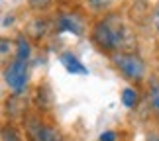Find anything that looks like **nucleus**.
<instances>
[{"label":"nucleus","mask_w":159,"mask_h":141,"mask_svg":"<svg viewBox=\"0 0 159 141\" xmlns=\"http://www.w3.org/2000/svg\"><path fill=\"white\" fill-rule=\"evenodd\" d=\"M126 37H130L128 29L124 28V22L118 14H108L100 22H96L93 29V41L100 49L106 51H116L124 45Z\"/></svg>","instance_id":"obj_1"},{"label":"nucleus","mask_w":159,"mask_h":141,"mask_svg":"<svg viewBox=\"0 0 159 141\" xmlns=\"http://www.w3.org/2000/svg\"><path fill=\"white\" fill-rule=\"evenodd\" d=\"M112 59H114L116 67H118L128 78H132V81L143 78L145 63L142 61V57H138V55H134V53H116Z\"/></svg>","instance_id":"obj_2"},{"label":"nucleus","mask_w":159,"mask_h":141,"mask_svg":"<svg viewBox=\"0 0 159 141\" xmlns=\"http://www.w3.org/2000/svg\"><path fill=\"white\" fill-rule=\"evenodd\" d=\"M4 78L8 82V86L16 92H20L26 84V78H28V65L24 61H14L4 73Z\"/></svg>","instance_id":"obj_3"},{"label":"nucleus","mask_w":159,"mask_h":141,"mask_svg":"<svg viewBox=\"0 0 159 141\" xmlns=\"http://www.w3.org/2000/svg\"><path fill=\"white\" fill-rule=\"evenodd\" d=\"M57 29L59 32H73L75 35H81L83 33V22L75 14H65V16H59Z\"/></svg>","instance_id":"obj_4"},{"label":"nucleus","mask_w":159,"mask_h":141,"mask_svg":"<svg viewBox=\"0 0 159 141\" xmlns=\"http://www.w3.org/2000/svg\"><path fill=\"white\" fill-rule=\"evenodd\" d=\"M32 137L35 141H61L57 131H53L51 127L41 126V124H34L32 126Z\"/></svg>","instance_id":"obj_5"},{"label":"nucleus","mask_w":159,"mask_h":141,"mask_svg":"<svg viewBox=\"0 0 159 141\" xmlns=\"http://www.w3.org/2000/svg\"><path fill=\"white\" fill-rule=\"evenodd\" d=\"M61 63L65 65V69L69 71V73H75V75H87V73H89V71L83 67V63H81V61H79V59H75L71 53H65L63 57H61Z\"/></svg>","instance_id":"obj_6"},{"label":"nucleus","mask_w":159,"mask_h":141,"mask_svg":"<svg viewBox=\"0 0 159 141\" xmlns=\"http://www.w3.org/2000/svg\"><path fill=\"white\" fill-rule=\"evenodd\" d=\"M30 57V43L26 41V37L24 35H20L18 37V53H16V61H24L26 63Z\"/></svg>","instance_id":"obj_7"},{"label":"nucleus","mask_w":159,"mask_h":141,"mask_svg":"<svg viewBox=\"0 0 159 141\" xmlns=\"http://www.w3.org/2000/svg\"><path fill=\"white\" fill-rule=\"evenodd\" d=\"M136 100H138V94L134 92L132 88H124V92H122V102H124V106L132 108L134 104H136Z\"/></svg>","instance_id":"obj_8"},{"label":"nucleus","mask_w":159,"mask_h":141,"mask_svg":"<svg viewBox=\"0 0 159 141\" xmlns=\"http://www.w3.org/2000/svg\"><path fill=\"white\" fill-rule=\"evenodd\" d=\"M149 98H151V108L159 112V82H153L151 84V92H149Z\"/></svg>","instance_id":"obj_9"},{"label":"nucleus","mask_w":159,"mask_h":141,"mask_svg":"<svg viewBox=\"0 0 159 141\" xmlns=\"http://www.w3.org/2000/svg\"><path fill=\"white\" fill-rule=\"evenodd\" d=\"M28 4L34 10H47L51 6V0H28Z\"/></svg>","instance_id":"obj_10"},{"label":"nucleus","mask_w":159,"mask_h":141,"mask_svg":"<svg viewBox=\"0 0 159 141\" xmlns=\"http://www.w3.org/2000/svg\"><path fill=\"white\" fill-rule=\"evenodd\" d=\"M2 141H20V137H18V133L12 130V127H4V131H2Z\"/></svg>","instance_id":"obj_11"},{"label":"nucleus","mask_w":159,"mask_h":141,"mask_svg":"<svg viewBox=\"0 0 159 141\" xmlns=\"http://www.w3.org/2000/svg\"><path fill=\"white\" fill-rule=\"evenodd\" d=\"M108 2H112V0H89V6H93L94 10H98L102 6H106Z\"/></svg>","instance_id":"obj_12"},{"label":"nucleus","mask_w":159,"mask_h":141,"mask_svg":"<svg viewBox=\"0 0 159 141\" xmlns=\"http://www.w3.org/2000/svg\"><path fill=\"white\" fill-rule=\"evenodd\" d=\"M100 141H116V135L112 131H106V133H102L100 135Z\"/></svg>","instance_id":"obj_13"},{"label":"nucleus","mask_w":159,"mask_h":141,"mask_svg":"<svg viewBox=\"0 0 159 141\" xmlns=\"http://www.w3.org/2000/svg\"><path fill=\"white\" fill-rule=\"evenodd\" d=\"M153 24H155V28H157V32H159V6L155 8V14H153Z\"/></svg>","instance_id":"obj_14"},{"label":"nucleus","mask_w":159,"mask_h":141,"mask_svg":"<svg viewBox=\"0 0 159 141\" xmlns=\"http://www.w3.org/2000/svg\"><path fill=\"white\" fill-rule=\"evenodd\" d=\"M6 53H8V41L2 39V55H6Z\"/></svg>","instance_id":"obj_15"},{"label":"nucleus","mask_w":159,"mask_h":141,"mask_svg":"<svg viewBox=\"0 0 159 141\" xmlns=\"http://www.w3.org/2000/svg\"><path fill=\"white\" fill-rule=\"evenodd\" d=\"M148 141H159V135H151V137H149Z\"/></svg>","instance_id":"obj_16"}]
</instances>
